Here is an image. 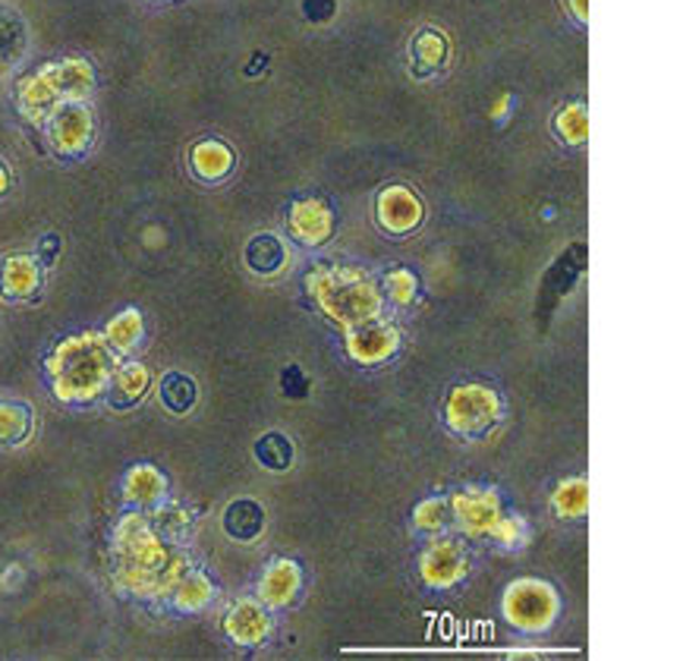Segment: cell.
<instances>
[{"label":"cell","instance_id":"obj_28","mask_svg":"<svg viewBox=\"0 0 683 661\" xmlns=\"http://www.w3.org/2000/svg\"><path fill=\"white\" fill-rule=\"evenodd\" d=\"M554 133L564 139L567 145H583L589 139V110L583 101L567 105L554 117Z\"/></svg>","mask_w":683,"mask_h":661},{"label":"cell","instance_id":"obj_24","mask_svg":"<svg viewBox=\"0 0 683 661\" xmlns=\"http://www.w3.org/2000/svg\"><path fill=\"white\" fill-rule=\"evenodd\" d=\"M212 596H215V582L208 579V574H202V570H187L180 582L170 589V605L180 608V611H202V608L212 602Z\"/></svg>","mask_w":683,"mask_h":661},{"label":"cell","instance_id":"obj_23","mask_svg":"<svg viewBox=\"0 0 683 661\" xmlns=\"http://www.w3.org/2000/svg\"><path fill=\"white\" fill-rule=\"evenodd\" d=\"M152 529L165 539L167 545H180L192 529V514L180 501H161L158 507H152L148 517Z\"/></svg>","mask_w":683,"mask_h":661},{"label":"cell","instance_id":"obj_36","mask_svg":"<svg viewBox=\"0 0 683 661\" xmlns=\"http://www.w3.org/2000/svg\"><path fill=\"white\" fill-rule=\"evenodd\" d=\"M571 7H574V13H576V20H579V23H586V20H589L586 0H571Z\"/></svg>","mask_w":683,"mask_h":661},{"label":"cell","instance_id":"obj_4","mask_svg":"<svg viewBox=\"0 0 683 661\" xmlns=\"http://www.w3.org/2000/svg\"><path fill=\"white\" fill-rule=\"evenodd\" d=\"M95 88V70L83 57H67L45 63L35 76H26L16 88V105L32 127H45L48 117L67 101H88Z\"/></svg>","mask_w":683,"mask_h":661},{"label":"cell","instance_id":"obj_8","mask_svg":"<svg viewBox=\"0 0 683 661\" xmlns=\"http://www.w3.org/2000/svg\"><path fill=\"white\" fill-rule=\"evenodd\" d=\"M45 287V265L28 255L13 252L0 262V297L10 303H32Z\"/></svg>","mask_w":683,"mask_h":661},{"label":"cell","instance_id":"obj_6","mask_svg":"<svg viewBox=\"0 0 683 661\" xmlns=\"http://www.w3.org/2000/svg\"><path fill=\"white\" fill-rule=\"evenodd\" d=\"M51 152L60 158H80L95 142V113L85 101H67L41 127Z\"/></svg>","mask_w":683,"mask_h":661},{"label":"cell","instance_id":"obj_17","mask_svg":"<svg viewBox=\"0 0 683 661\" xmlns=\"http://www.w3.org/2000/svg\"><path fill=\"white\" fill-rule=\"evenodd\" d=\"M466 574V554L457 542L441 539L422 557V577L429 586H454Z\"/></svg>","mask_w":683,"mask_h":661},{"label":"cell","instance_id":"obj_13","mask_svg":"<svg viewBox=\"0 0 683 661\" xmlns=\"http://www.w3.org/2000/svg\"><path fill=\"white\" fill-rule=\"evenodd\" d=\"M454 514L469 536H494V529L501 526V507H498V495L494 492H482L472 489L464 495L454 497Z\"/></svg>","mask_w":683,"mask_h":661},{"label":"cell","instance_id":"obj_33","mask_svg":"<svg viewBox=\"0 0 683 661\" xmlns=\"http://www.w3.org/2000/svg\"><path fill=\"white\" fill-rule=\"evenodd\" d=\"M280 385H284V390H287L290 397H305V390H309V382L302 378L300 365H287V369L280 372Z\"/></svg>","mask_w":683,"mask_h":661},{"label":"cell","instance_id":"obj_11","mask_svg":"<svg viewBox=\"0 0 683 661\" xmlns=\"http://www.w3.org/2000/svg\"><path fill=\"white\" fill-rule=\"evenodd\" d=\"M375 218H379V224L387 233H410L422 220V202L407 187H387L379 195Z\"/></svg>","mask_w":683,"mask_h":661},{"label":"cell","instance_id":"obj_9","mask_svg":"<svg viewBox=\"0 0 683 661\" xmlns=\"http://www.w3.org/2000/svg\"><path fill=\"white\" fill-rule=\"evenodd\" d=\"M400 347V330L394 322H362L356 328H347V350L356 362H366V365H375L382 359L394 357Z\"/></svg>","mask_w":683,"mask_h":661},{"label":"cell","instance_id":"obj_29","mask_svg":"<svg viewBox=\"0 0 683 661\" xmlns=\"http://www.w3.org/2000/svg\"><path fill=\"white\" fill-rule=\"evenodd\" d=\"M255 460L268 469H287L293 464V444L277 432H268L255 441Z\"/></svg>","mask_w":683,"mask_h":661},{"label":"cell","instance_id":"obj_35","mask_svg":"<svg viewBox=\"0 0 683 661\" xmlns=\"http://www.w3.org/2000/svg\"><path fill=\"white\" fill-rule=\"evenodd\" d=\"M302 10H305V16H309V20L325 23V20L334 16V0H305V3H302Z\"/></svg>","mask_w":683,"mask_h":661},{"label":"cell","instance_id":"obj_37","mask_svg":"<svg viewBox=\"0 0 683 661\" xmlns=\"http://www.w3.org/2000/svg\"><path fill=\"white\" fill-rule=\"evenodd\" d=\"M10 190V170H7V165L0 161V195L7 193Z\"/></svg>","mask_w":683,"mask_h":661},{"label":"cell","instance_id":"obj_3","mask_svg":"<svg viewBox=\"0 0 683 661\" xmlns=\"http://www.w3.org/2000/svg\"><path fill=\"white\" fill-rule=\"evenodd\" d=\"M312 300L328 312L340 328H356L382 315V287L356 265H319L305 275Z\"/></svg>","mask_w":683,"mask_h":661},{"label":"cell","instance_id":"obj_19","mask_svg":"<svg viewBox=\"0 0 683 661\" xmlns=\"http://www.w3.org/2000/svg\"><path fill=\"white\" fill-rule=\"evenodd\" d=\"M192 173L205 183H220L233 170V152L218 139H205L190 152Z\"/></svg>","mask_w":683,"mask_h":661},{"label":"cell","instance_id":"obj_12","mask_svg":"<svg viewBox=\"0 0 683 661\" xmlns=\"http://www.w3.org/2000/svg\"><path fill=\"white\" fill-rule=\"evenodd\" d=\"M148 387H152V372L136 359H120L117 369L110 372L105 400L113 410H130L148 394Z\"/></svg>","mask_w":683,"mask_h":661},{"label":"cell","instance_id":"obj_1","mask_svg":"<svg viewBox=\"0 0 683 661\" xmlns=\"http://www.w3.org/2000/svg\"><path fill=\"white\" fill-rule=\"evenodd\" d=\"M190 570V557L173 551L145 514H127L113 529V582L139 599H167Z\"/></svg>","mask_w":683,"mask_h":661},{"label":"cell","instance_id":"obj_20","mask_svg":"<svg viewBox=\"0 0 683 661\" xmlns=\"http://www.w3.org/2000/svg\"><path fill=\"white\" fill-rule=\"evenodd\" d=\"M300 592V567L293 561H274L259 586L262 602L272 608L290 605Z\"/></svg>","mask_w":683,"mask_h":661},{"label":"cell","instance_id":"obj_34","mask_svg":"<svg viewBox=\"0 0 683 661\" xmlns=\"http://www.w3.org/2000/svg\"><path fill=\"white\" fill-rule=\"evenodd\" d=\"M57 255H60V237L57 233H48V237H41V243H38V262L45 265V268H51L57 262Z\"/></svg>","mask_w":683,"mask_h":661},{"label":"cell","instance_id":"obj_32","mask_svg":"<svg viewBox=\"0 0 683 661\" xmlns=\"http://www.w3.org/2000/svg\"><path fill=\"white\" fill-rule=\"evenodd\" d=\"M444 510H447V501H426V504H419L412 520L419 529H438L444 524Z\"/></svg>","mask_w":683,"mask_h":661},{"label":"cell","instance_id":"obj_18","mask_svg":"<svg viewBox=\"0 0 683 661\" xmlns=\"http://www.w3.org/2000/svg\"><path fill=\"white\" fill-rule=\"evenodd\" d=\"M224 630L227 636L233 639V642H240V646H255V642H262L268 630H272V621H268V614H265V605H259V602H237V605L227 611V617H224Z\"/></svg>","mask_w":683,"mask_h":661},{"label":"cell","instance_id":"obj_25","mask_svg":"<svg viewBox=\"0 0 683 661\" xmlns=\"http://www.w3.org/2000/svg\"><path fill=\"white\" fill-rule=\"evenodd\" d=\"M35 416L23 400H0V447H16L32 435Z\"/></svg>","mask_w":683,"mask_h":661},{"label":"cell","instance_id":"obj_26","mask_svg":"<svg viewBox=\"0 0 683 661\" xmlns=\"http://www.w3.org/2000/svg\"><path fill=\"white\" fill-rule=\"evenodd\" d=\"M287 262V252H284V243L274 237V233H259L252 237L247 247V265L255 272V275H277Z\"/></svg>","mask_w":683,"mask_h":661},{"label":"cell","instance_id":"obj_31","mask_svg":"<svg viewBox=\"0 0 683 661\" xmlns=\"http://www.w3.org/2000/svg\"><path fill=\"white\" fill-rule=\"evenodd\" d=\"M382 297L394 305H410L416 297V275L407 268H394L382 277Z\"/></svg>","mask_w":683,"mask_h":661},{"label":"cell","instance_id":"obj_14","mask_svg":"<svg viewBox=\"0 0 683 661\" xmlns=\"http://www.w3.org/2000/svg\"><path fill=\"white\" fill-rule=\"evenodd\" d=\"M28 55V28L20 10L0 3V80H7Z\"/></svg>","mask_w":683,"mask_h":661},{"label":"cell","instance_id":"obj_15","mask_svg":"<svg viewBox=\"0 0 683 661\" xmlns=\"http://www.w3.org/2000/svg\"><path fill=\"white\" fill-rule=\"evenodd\" d=\"M447 57H451V41H447V35H444V32L426 26L422 32H416V35H412V41H410L412 76H419V80L435 76L438 70H444Z\"/></svg>","mask_w":683,"mask_h":661},{"label":"cell","instance_id":"obj_10","mask_svg":"<svg viewBox=\"0 0 683 661\" xmlns=\"http://www.w3.org/2000/svg\"><path fill=\"white\" fill-rule=\"evenodd\" d=\"M290 233L300 240L302 247H322L328 243L334 233V212L322 199H300L290 205Z\"/></svg>","mask_w":683,"mask_h":661},{"label":"cell","instance_id":"obj_2","mask_svg":"<svg viewBox=\"0 0 683 661\" xmlns=\"http://www.w3.org/2000/svg\"><path fill=\"white\" fill-rule=\"evenodd\" d=\"M117 362L120 357L110 350L101 330H83L63 337L45 359V369L57 400L95 404L98 397H105Z\"/></svg>","mask_w":683,"mask_h":661},{"label":"cell","instance_id":"obj_21","mask_svg":"<svg viewBox=\"0 0 683 661\" xmlns=\"http://www.w3.org/2000/svg\"><path fill=\"white\" fill-rule=\"evenodd\" d=\"M262 529H265V510H262V504L252 501V497H240V501H233V504L224 510V532H227L230 539H237V542H252V539H259Z\"/></svg>","mask_w":683,"mask_h":661},{"label":"cell","instance_id":"obj_30","mask_svg":"<svg viewBox=\"0 0 683 661\" xmlns=\"http://www.w3.org/2000/svg\"><path fill=\"white\" fill-rule=\"evenodd\" d=\"M586 504H589V489H586V479H574V482H564L554 495V514L558 517H583L586 514Z\"/></svg>","mask_w":683,"mask_h":661},{"label":"cell","instance_id":"obj_5","mask_svg":"<svg viewBox=\"0 0 683 661\" xmlns=\"http://www.w3.org/2000/svg\"><path fill=\"white\" fill-rule=\"evenodd\" d=\"M504 614L519 630L539 634L558 614V596L542 579H517L504 592Z\"/></svg>","mask_w":683,"mask_h":661},{"label":"cell","instance_id":"obj_16","mask_svg":"<svg viewBox=\"0 0 683 661\" xmlns=\"http://www.w3.org/2000/svg\"><path fill=\"white\" fill-rule=\"evenodd\" d=\"M167 497V476L152 464H139L123 479V501L139 510H152Z\"/></svg>","mask_w":683,"mask_h":661},{"label":"cell","instance_id":"obj_27","mask_svg":"<svg viewBox=\"0 0 683 661\" xmlns=\"http://www.w3.org/2000/svg\"><path fill=\"white\" fill-rule=\"evenodd\" d=\"M158 397H161V404H165L170 413L183 416L195 407L199 387H195V382H192L190 375H183V372H167L165 378H161V387H158Z\"/></svg>","mask_w":683,"mask_h":661},{"label":"cell","instance_id":"obj_7","mask_svg":"<svg viewBox=\"0 0 683 661\" xmlns=\"http://www.w3.org/2000/svg\"><path fill=\"white\" fill-rule=\"evenodd\" d=\"M501 416V400L492 387L482 385H460L451 390V400H447V422L457 435H486L489 429H494Z\"/></svg>","mask_w":683,"mask_h":661},{"label":"cell","instance_id":"obj_22","mask_svg":"<svg viewBox=\"0 0 683 661\" xmlns=\"http://www.w3.org/2000/svg\"><path fill=\"white\" fill-rule=\"evenodd\" d=\"M108 347L117 353V357H127L133 353L142 337H145V322H142V312L139 309H123L120 315H113L108 322V328L101 330Z\"/></svg>","mask_w":683,"mask_h":661}]
</instances>
